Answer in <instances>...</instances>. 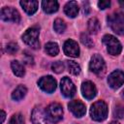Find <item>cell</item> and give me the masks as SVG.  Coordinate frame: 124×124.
Instances as JSON below:
<instances>
[{
  "label": "cell",
  "mask_w": 124,
  "mask_h": 124,
  "mask_svg": "<svg viewBox=\"0 0 124 124\" xmlns=\"http://www.w3.org/2000/svg\"><path fill=\"white\" fill-rule=\"evenodd\" d=\"M78 5L76 1L68 2L64 7V12L69 17H76L78 13Z\"/></svg>",
  "instance_id": "9a60e30c"
},
{
  "label": "cell",
  "mask_w": 124,
  "mask_h": 124,
  "mask_svg": "<svg viewBox=\"0 0 124 124\" xmlns=\"http://www.w3.org/2000/svg\"><path fill=\"white\" fill-rule=\"evenodd\" d=\"M110 6V2L109 1H99L98 2V7L101 10H105L107 8H108Z\"/></svg>",
  "instance_id": "f1b7e54d"
},
{
  "label": "cell",
  "mask_w": 124,
  "mask_h": 124,
  "mask_svg": "<svg viewBox=\"0 0 124 124\" xmlns=\"http://www.w3.org/2000/svg\"><path fill=\"white\" fill-rule=\"evenodd\" d=\"M53 28L57 33H63L65 31V29H66V23L61 18H56L54 20Z\"/></svg>",
  "instance_id": "603a6c76"
},
{
  "label": "cell",
  "mask_w": 124,
  "mask_h": 124,
  "mask_svg": "<svg viewBox=\"0 0 124 124\" xmlns=\"http://www.w3.org/2000/svg\"><path fill=\"white\" fill-rule=\"evenodd\" d=\"M46 52L50 55V56H55L58 54L59 52V47H58V45L56 43H53V42H49L46 45Z\"/></svg>",
  "instance_id": "ffe728a7"
},
{
  "label": "cell",
  "mask_w": 124,
  "mask_h": 124,
  "mask_svg": "<svg viewBox=\"0 0 124 124\" xmlns=\"http://www.w3.org/2000/svg\"><path fill=\"white\" fill-rule=\"evenodd\" d=\"M20 5L22 9L26 12V14L33 15L38 9L39 2L38 1H20Z\"/></svg>",
  "instance_id": "2e32d148"
},
{
  "label": "cell",
  "mask_w": 124,
  "mask_h": 124,
  "mask_svg": "<svg viewBox=\"0 0 124 124\" xmlns=\"http://www.w3.org/2000/svg\"><path fill=\"white\" fill-rule=\"evenodd\" d=\"M23 60H24V62H25L26 64H28V65H32V64H33V62H34V60H33V57H32L31 55H29L27 52L25 53Z\"/></svg>",
  "instance_id": "4dcf8cb0"
},
{
  "label": "cell",
  "mask_w": 124,
  "mask_h": 124,
  "mask_svg": "<svg viewBox=\"0 0 124 124\" xmlns=\"http://www.w3.org/2000/svg\"><path fill=\"white\" fill-rule=\"evenodd\" d=\"M113 115L117 118H122L124 116V106H122L121 104L116 105L113 110Z\"/></svg>",
  "instance_id": "4316f807"
},
{
  "label": "cell",
  "mask_w": 124,
  "mask_h": 124,
  "mask_svg": "<svg viewBox=\"0 0 124 124\" xmlns=\"http://www.w3.org/2000/svg\"><path fill=\"white\" fill-rule=\"evenodd\" d=\"M0 113H1V116H0V123H3L4 120H5V117H6V113H5L4 110H1Z\"/></svg>",
  "instance_id": "d6a6232c"
},
{
  "label": "cell",
  "mask_w": 124,
  "mask_h": 124,
  "mask_svg": "<svg viewBox=\"0 0 124 124\" xmlns=\"http://www.w3.org/2000/svg\"><path fill=\"white\" fill-rule=\"evenodd\" d=\"M103 43L107 46V49L108 51L109 54L111 55H118L120 54L121 50H122V46L121 44L119 43V41L113 37L112 35H105L103 37Z\"/></svg>",
  "instance_id": "7a4b0ae2"
},
{
  "label": "cell",
  "mask_w": 124,
  "mask_h": 124,
  "mask_svg": "<svg viewBox=\"0 0 124 124\" xmlns=\"http://www.w3.org/2000/svg\"><path fill=\"white\" fill-rule=\"evenodd\" d=\"M46 113L51 122H58L62 119L63 108L59 104L52 103L46 108Z\"/></svg>",
  "instance_id": "277c9868"
},
{
  "label": "cell",
  "mask_w": 124,
  "mask_h": 124,
  "mask_svg": "<svg viewBox=\"0 0 124 124\" xmlns=\"http://www.w3.org/2000/svg\"><path fill=\"white\" fill-rule=\"evenodd\" d=\"M108 83L113 89L119 88L124 83V73L120 70L113 71L108 78Z\"/></svg>",
  "instance_id": "52a82bcc"
},
{
  "label": "cell",
  "mask_w": 124,
  "mask_h": 124,
  "mask_svg": "<svg viewBox=\"0 0 124 124\" xmlns=\"http://www.w3.org/2000/svg\"><path fill=\"white\" fill-rule=\"evenodd\" d=\"M89 69L91 72H93L97 75L104 73L105 69H106V64H105L103 57L100 56L99 54L93 55L90 60V63H89Z\"/></svg>",
  "instance_id": "5b68a950"
},
{
  "label": "cell",
  "mask_w": 124,
  "mask_h": 124,
  "mask_svg": "<svg viewBox=\"0 0 124 124\" xmlns=\"http://www.w3.org/2000/svg\"><path fill=\"white\" fill-rule=\"evenodd\" d=\"M69 109L72 111V113L74 115H76L77 117H81L85 114L86 108H85V105L78 101V100H74L71 101L69 104Z\"/></svg>",
  "instance_id": "4fadbf2b"
},
{
  "label": "cell",
  "mask_w": 124,
  "mask_h": 124,
  "mask_svg": "<svg viewBox=\"0 0 124 124\" xmlns=\"http://www.w3.org/2000/svg\"><path fill=\"white\" fill-rule=\"evenodd\" d=\"M82 7H83V14L87 15L90 11V8H89V3L88 2H82Z\"/></svg>",
  "instance_id": "1f68e13d"
},
{
  "label": "cell",
  "mask_w": 124,
  "mask_h": 124,
  "mask_svg": "<svg viewBox=\"0 0 124 124\" xmlns=\"http://www.w3.org/2000/svg\"><path fill=\"white\" fill-rule=\"evenodd\" d=\"M26 93H27L26 87L23 86V85H18V86L13 91V93H12V98H13L14 100H16V101H19V100H21V99L26 95Z\"/></svg>",
  "instance_id": "ac0fdd59"
},
{
  "label": "cell",
  "mask_w": 124,
  "mask_h": 124,
  "mask_svg": "<svg viewBox=\"0 0 124 124\" xmlns=\"http://www.w3.org/2000/svg\"><path fill=\"white\" fill-rule=\"evenodd\" d=\"M109 124H119L118 122H116V121H112V122H110Z\"/></svg>",
  "instance_id": "e575fe53"
},
{
  "label": "cell",
  "mask_w": 124,
  "mask_h": 124,
  "mask_svg": "<svg viewBox=\"0 0 124 124\" xmlns=\"http://www.w3.org/2000/svg\"><path fill=\"white\" fill-rule=\"evenodd\" d=\"M11 67H12V70H13L14 74H15L16 77L21 78V77H23V76L25 75V70H24L23 66H22L18 61H16V60L12 61Z\"/></svg>",
  "instance_id": "d6986e66"
},
{
  "label": "cell",
  "mask_w": 124,
  "mask_h": 124,
  "mask_svg": "<svg viewBox=\"0 0 124 124\" xmlns=\"http://www.w3.org/2000/svg\"><path fill=\"white\" fill-rule=\"evenodd\" d=\"M81 93L83 95V97L87 100H91L93 99L96 94H97V89H96V86L94 85L93 82L87 80V81H84L82 84H81Z\"/></svg>",
  "instance_id": "7c38bea8"
},
{
  "label": "cell",
  "mask_w": 124,
  "mask_h": 124,
  "mask_svg": "<svg viewBox=\"0 0 124 124\" xmlns=\"http://www.w3.org/2000/svg\"><path fill=\"white\" fill-rule=\"evenodd\" d=\"M42 8L46 14H52L55 13L58 10V2L54 0H47V1H43L42 2Z\"/></svg>",
  "instance_id": "e0dca14e"
},
{
  "label": "cell",
  "mask_w": 124,
  "mask_h": 124,
  "mask_svg": "<svg viewBox=\"0 0 124 124\" xmlns=\"http://www.w3.org/2000/svg\"><path fill=\"white\" fill-rule=\"evenodd\" d=\"M67 66H68V70L69 72L74 75V76H78L80 74V67L78 63H76L75 61H67Z\"/></svg>",
  "instance_id": "7402d4cb"
},
{
  "label": "cell",
  "mask_w": 124,
  "mask_h": 124,
  "mask_svg": "<svg viewBox=\"0 0 124 124\" xmlns=\"http://www.w3.org/2000/svg\"><path fill=\"white\" fill-rule=\"evenodd\" d=\"M90 115L95 121H103L108 116V106L104 101L95 102L90 108Z\"/></svg>",
  "instance_id": "6da1fadb"
},
{
  "label": "cell",
  "mask_w": 124,
  "mask_h": 124,
  "mask_svg": "<svg viewBox=\"0 0 124 124\" xmlns=\"http://www.w3.org/2000/svg\"><path fill=\"white\" fill-rule=\"evenodd\" d=\"M9 124H24V118H23V115L20 114V113H16L14 114L10 121H9Z\"/></svg>",
  "instance_id": "cb8c5ba5"
},
{
  "label": "cell",
  "mask_w": 124,
  "mask_h": 124,
  "mask_svg": "<svg viewBox=\"0 0 124 124\" xmlns=\"http://www.w3.org/2000/svg\"><path fill=\"white\" fill-rule=\"evenodd\" d=\"M51 69L54 73L56 74H60L64 71V64L61 62V61H55L52 63L51 65Z\"/></svg>",
  "instance_id": "484cf974"
},
{
  "label": "cell",
  "mask_w": 124,
  "mask_h": 124,
  "mask_svg": "<svg viewBox=\"0 0 124 124\" xmlns=\"http://www.w3.org/2000/svg\"><path fill=\"white\" fill-rule=\"evenodd\" d=\"M100 28H101L100 22H99V20L96 17H92V18L89 19V21H88V30L90 31L91 34L98 33Z\"/></svg>",
  "instance_id": "44dd1931"
},
{
  "label": "cell",
  "mask_w": 124,
  "mask_h": 124,
  "mask_svg": "<svg viewBox=\"0 0 124 124\" xmlns=\"http://www.w3.org/2000/svg\"><path fill=\"white\" fill-rule=\"evenodd\" d=\"M39 31L38 29L32 27L27 29L23 35H22V40L23 42L31 46L32 48H39L40 47V43H39Z\"/></svg>",
  "instance_id": "3957f363"
},
{
  "label": "cell",
  "mask_w": 124,
  "mask_h": 124,
  "mask_svg": "<svg viewBox=\"0 0 124 124\" xmlns=\"http://www.w3.org/2000/svg\"><path fill=\"white\" fill-rule=\"evenodd\" d=\"M64 52L66 55L70 57H78L79 55V47L76 41L74 40H67L64 43Z\"/></svg>",
  "instance_id": "8fae6325"
},
{
  "label": "cell",
  "mask_w": 124,
  "mask_h": 124,
  "mask_svg": "<svg viewBox=\"0 0 124 124\" xmlns=\"http://www.w3.org/2000/svg\"><path fill=\"white\" fill-rule=\"evenodd\" d=\"M123 95H124V90H123Z\"/></svg>",
  "instance_id": "d590c367"
},
{
  "label": "cell",
  "mask_w": 124,
  "mask_h": 124,
  "mask_svg": "<svg viewBox=\"0 0 124 124\" xmlns=\"http://www.w3.org/2000/svg\"><path fill=\"white\" fill-rule=\"evenodd\" d=\"M119 4H120V5H121V6H122V7L124 8V1H122V0H120V1H119Z\"/></svg>",
  "instance_id": "836d02e7"
},
{
  "label": "cell",
  "mask_w": 124,
  "mask_h": 124,
  "mask_svg": "<svg viewBox=\"0 0 124 124\" xmlns=\"http://www.w3.org/2000/svg\"><path fill=\"white\" fill-rule=\"evenodd\" d=\"M38 84L40 88L46 93H52L56 89V80L50 76L41 78L38 81Z\"/></svg>",
  "instance_id": "9c48e42d"
},
{
  "label": "cell",
  "mask_w": 124,
  "mask_h": 124,
  "mask_svg": "<svg viewBox=\"0 0 124 124\" xmlns=\"http://www.w3.org/2000/svg\"><path fill=\"white\" fill-rule=\"evenodd\" d=\"M80 41H81V43H82L85 46H87V47H92V46H93V41H92L91 38H90L87 34H85V33H82V34L80 35Z\"/></svg>",
  "instance_id": "d4e9b609"
},
{
  "label": "cell",
  "mask_w": 124,
  "mask_h": 124,
  "mask_svg": "<svg viewBox=\"0 0 124 124\" xmlns=\"http://www.w3.org/2000/svg\"><path fill=\"white\" fill-rule=\"evenodd\" d=\"M60 87L62 94L67 98H72L76 94V87L73 81L68 78L64 77L60 81Z\"/></svg>",
  "instance_id": "30bf717a"
},
{
  "label": "cell",
  "mask_w": 124,
  "mask_h": 124,
  "mask_svg": "<svg viewBox=\"0 0 124 124\" xmlns=\"http://www.w3.org/2000/svg\"><path fill=\"white\" fill-rule=\"evenodd\" d=\"M17 49H18V46H17V45H16V43H10V44H8L7 46H6V50H7V52H8L9 54H14V53H16V52L17 51Z\"/></svg>",
  "instance_id": "83f0119b"
},
{
  "label": "cell",
  "mask_w": 124,
  "mask_h": 124,
  "mask_svg": "<svg viewBox=\"0 0 124 124\" xmlns=\"http://www.w3.org/2000/svg\"><path fill=\"white\" fill-rule=\"evenodd\" d=\"M108 22L113 32L118 35H124V22L119 20L114 15L108 16Z\"/></svg>",
  "instance_id": "5bb4252c"
},
{
  "label": "cell",
  "mask_w": 124,
  "mask_h": 124,
  "mask_svg": "<svg viewBox=\"0 0 124 124\" xmlns=\"http://www.w3.org/2000/svg\"><path fill=\"white\" fill-rule=\"evenodd\" d=\"M114 16H115L119 20H121L122 22H124V8L120 9L119 11H117Z\"/></svg>",
  "instance_id": "f546056e"
},
{
  "label": "cell",
  "mask_w": 124,
  "mask_h": 124,
  "mask_svg": "<svg viewBox=\"0 0 124 124\" xmlns=\"http://www.w3.org/2000/svg\"><path fill=\"white\" fill-rule=\"evenodd\" d=\"M31 118L34 124H51V121L47 117L46 110H44L41 107H36L33 109Z\"/></svg>",
  "instance_id": "8992f818"
},
{
  "label": "cell",
  "mask_w": 124,
  "mask_h": 124,
  "mask_svg": "<svg viewBox=\"0 0 124 124\" xmlns=\"http://www.w3.org/2000/svg\"><path fill=\"white\" fill-rule=\"evenodd\" d=\"M1 18L4 21H12V22H19L20 16L18 12L12 7H5L1 10Z\"/></svg>",
  "instance_id": "ba28073f"
}]
</instances>
